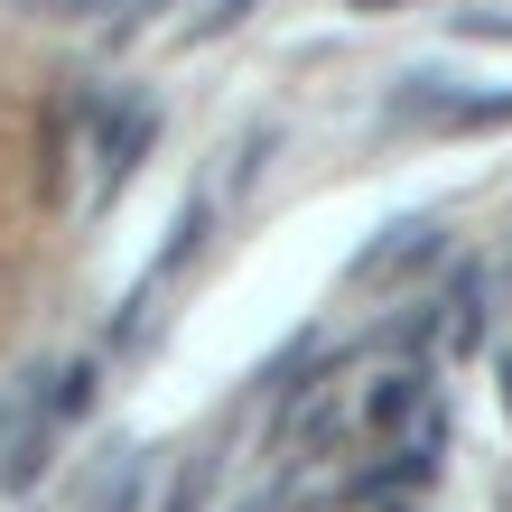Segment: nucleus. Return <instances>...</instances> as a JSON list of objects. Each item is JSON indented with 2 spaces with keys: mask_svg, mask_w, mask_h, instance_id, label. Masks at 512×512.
<instances>
[{
  "mask_svg": "<svg viewBox=\"0 0 512 512\" xmlns=\"http://www.w3.org/2000/svg\"><path fill=\"white\" fill-rule=\"evenodd\" d=\"M447 243V215L438 205H419V215H401V224H382L364 252H354V289H391V280H410L419 261H429Z\"/></svg>",
  "mask_w": 512,
  "mask_h": 512,
  "instance_id": "obj_1",
  "label": "nucleus"
},
{
  "mask_svg": "<svg viewBox=\"0 0 512 512\" xmlns=\"http://www.w3.org/2000/svg\"><path fill=\"white\" fill-rule=\"evenodd\" d=\"M159 140V112L149 103H122V112H103V177H94V205L122 196V177L140 168V149Z\"/></svg>",
  "mask_w": 512,
  "mask_h": 512,
  "instance_id": "obj_2",
  "label": "nucleus"
},
{
  "mask_svg": "<svg viewBox=\"0 0 512 512\" xmlns=\"http://www.w3.org/2000/svg\"><path fill=\"white\" fill-rule=\"evenodd\" d=\"M438 345L447 354H475V345H485V270H457V280L438 289Z\"/></svg>",
  "mask_w": 512,
  "mask_h": 512,
  "instance_id": "obj_3",
  "label": "nucleus"
},
{
  "mask_svg": "<svg viewBox=\"0 0 512 512\" xmlns=\"http://www.w3.org/2000/svg\"><path fill=\"white\" fill-rule=\"evenodd\" d=\"M47 457H56V419L28 410L19 429H10V447H0V494H28V485L47 475Z\"/></svg>",
  "mask_w": 512,
  "mask_h": 512,
  "instance_id": "obj_4",
  "label": "nucleus"
},
{
  "mask_svg": "<svg viewBox=\"0 0 512 512\" xmlns=\"http://www.w3.org/2000/svg\"><path fill=\"white\" fill-rule=\"evenodd\" d=\"M419 401H429V373H419V364L382 373V382H373V401H364V429H373V438H401L410 419H419Z\"/></svg>",
  "mask_w": 512,
  "mask_h": 512,
  "instance_id": "obj_5",
  "label": "nucleus"
},
{
  "mask_svg": "<svg viewBox=\"0 0 512 512\" xmlns=\"http://www.w3.org/2000/svg\"><path fill=\"white\" fill-rule=\"evenodd\" d=\"M512 122V84H503V94H466V84H457V94H447V112H438V131L447 140H466V131H503Z\"/></svg>",
  "mask_w": 512,
  "mask_h": 512,
  "instance_id": "obj_6",
  "label": "nucleus"
},
{
  "mask_svg": "<svg viewBox=\"0 0 512 512\" xmlns=\"http://www.w3.org/2000/svg\"><path fill=\"white\" fill-rule=\"evenodd\" d=\"M94 391H103V364H94V354H75V364L56 373V410L47 419H84V410H94Z\"/></svg>",
  "mask_w": 512,
  "mask_h": 512,
  "instance_id": "obj_7",
  "label": "nucleus"
},
{
  "mask_svg": "<svg viewBox=\"0 0 512 512\" xmlns=\"http://www.w3.org/2000/svg\"><path fill=\"white\" fill-rule=\"evenodd\" d=\"M261 10V0H205V10L187 19V47H205V38H233V28H243Z\"/></svg>",
  "mask_w": 512,
  "mask_h": 512,
  "instance_id": "obj_8",
  "label": "nucleus"
},
{
  "mask_svg": "<svg viewBox=\"0 0 512 512\" xmlns=\"http://www.w3.org/2000/svg\"><path fill=\"white\" fill-rule=\"evenodd\" d=\"M457 38H485V47H512V10H457Z\"/></svg>",
  "mask_w": 512,
  "mask_h": 512,
  "instance_id": "obj_9",
  "label": "nucleus"
},
{
  "mask_svg": "<svg viewBox=\"0 0 512 512\" xmlns=\"http://www.w3.org/2000/svg\"><path fill=\"white\" fill-rule=\"evenodd\" d=\"M10 10H28V19H103L112 0H10Z\"/></svg>",
  "mask_w": 512,
  "mask_h": 512,
  "instance_id": "obj_10",
  "label": "nucleus"
},
{
  "mask_svg": "<svg viewBox=\"0 0 512 512\" xmlns=\"http://www.w3.org/2000/svg\"><path fill=\"white\" fill-rule=\"evenodd\" d=\"M345 10H410V0H345Z\"/></svg>",
  "mask_w": 512,
  "mask_h": 512,
  "instance_id": "obj_11",
  "label": "nucleus"
},
{
  "mask_svg": "<svg viewBox=\"0 0 512 512\" xmlns=\"http://www.w3.org/2000/svg\"><path fill=\"white\" fill-rule=\"evenodd\" d=\"M503 410H512V354H503Z\"/></svg>",
  "mask_w": 512,
  "mask_h": 512,
  "instance_id": "obj_12",
  "label": "nucleus"
},
{
  "mask_svg": "<svg viewBox=\"0 0 512 512\" xmlns=\"http://www.w3.org/2000/svg\"><path fill=\"white\" fill-rule=\"evenodd\" d=\"M382 512H410V503H382Z\"/></svg>",
  "mask_w": 512,
  "mask_h": 512,
  "instance_id": "obj_13",
  "label": "nucleus"
},
{
  "mask_svg": "<svg viewBox=\"0 0 512 512\" xmlns=\"http://www.w3.org/2000/svg\"><path fill=\"white\" fill-rule=\"evenodd\" d=\"M159 10H177V0H159Z\"/></svg>",
  "mask_w": 512,
  "mask_h": 512,
  "instance_id": "obj_14",
  "label": "nucleus"
}]
</instances>
